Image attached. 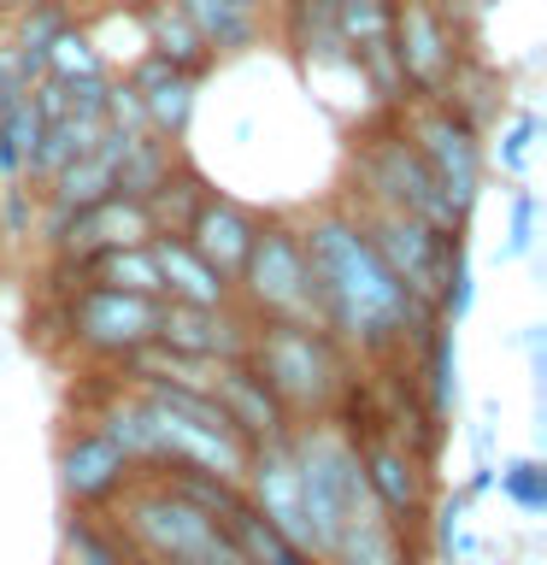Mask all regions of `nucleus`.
Masks as SVG:
<instances>
[{
    "instance_id": "5",
    "label": "nucleus",
    "mask_w": 547,
    "mask_h": 565,
    "mask_svg": "<svg viewBox=\"0 0 547 565\" xmlns=\"http://www.w3.org/2000/svg\"><path fill=\"white\" fill-rule=\"evenodd\" d=\"M112 524L130 542L141 565H201L212 547H224V524H212L201 507H189L183 494L159 477H130V489L112 501Z\"/></svg>"
},
{
    "instance_id": "6",
    "label": "nucleus",
    "mask_w": 547,
    "mask_h": 565,
    "mask_svg": "<svg viewBox=\"0 0 547 565\" xmlns=\"http://www.w3.org/2000/svg\"><path fill=\"white\" fill-rule=\"evenodd\" d=\"M400 118H406L412 148L423 153V166L436 171L448 206L471 224V212L489 189V141H483V130H476L465 113H453L448 100H418V106H406Z\"/></svg>"
},
{
    "instance_id": "26",
    "label": "nucleus",
    "mask_w": 547,
    "mask_h": 565,
    "mask_svg": "<svg viewBox=\"0 0 547 565\" xmlns=\"http://www.w3.org/2000/svg\"><path fill=\"white\" fill-rule=\"evenodd\" d=\"M112 60L100 53L95 30H88L83 12H71V24L47 42V77H65V83H83V77H112Z\"/></svg>"
},
{
    "instance_id": "2",
    "label": "nucleus",
    "mask_w": 547,
    "mask_h": 565,
    "mask_svg": "<svg viewBox=\"0 0 547 565\" xmlns=\"http://www.w3.org/2000/svg\"><path fill=\"white\" fill-rule=\"evenodd\" d=\"M347 206H383V212H412V218L436 224V230H471L459 212L448 206L436 171L423 166V153L406 136V118L395 106H377L371 118H360L353 130V177H347Z\"/></svg>"
},
{
    "instance_id": "10",
    "label": "nucleus",
    "mask_w": 547,
    "mask_h": 565,
    "mask_svg": "<svg viewBox=\"0 0 547 565\" xmlns=\"http://www.w3.org/2000/svg\"><path fill=\"white\" fill-rule=\"evenodd\" d=\"M365 224L371 247L383 254V265L406 282V295L423 300L436 312V277H441V254H448V236L453 230H436L412 218V212H383V206H353Z\"/></svg>"
},
{
    "instance_id": "30",
    "label": "nucleus",
    "mask_w": 547,
    "mask_h": 565,
    "mask_svg": "<svg viewBox=\"0 0 547 565\" xmlns=\"http://www.w3.org/2000/svg\"><path fill=\"white\" fill-rule=\"evenodd\" d=\"M42 113L30 106V95L24 100H12L7 113H0V141H7V153L18 159V171H30V159H35V148H42Z\"/></svg>"
},
{
    "instance_id": "15",
    "label": "nucleus",
    "mask_w": 547,
    "mask_h": 565,
    "mask_svg": "<svg viewBox=\"0 0 547 565\" xmlns=\"http://www.w3.org/2000/svg\"><path fill=\"white\" fill-rule=\"evenodd\" d=\"M118 77L136 88L141 124H148L153 136L189 141V130H194V106H201V77H189V71L165 65V60H159V53H148V47H141L136 60L118 71Z\"/></svg>"
},
{
    "instance_id": "23",
    "label": "nucleus",
    "mask_w": 547,
    "mask_h": 565,
    "mask_svg": "<svg viewBox=\"0 0 547 565\" xmlns=\"http://www.w3.org/2000/svg\"><path fill=\"white\" fill-rule=\"evenodd\" d=\"M412 353L423 365V401H430L436 413H448L453 395H459V324L430 318V330L412 342Z\"/></svg>"
},
{
    "instance_id": "27",
    "label": "nucleus",
    "mask_w": 547,
    "mask_h": 565,
    "mask_svg": "<svg viewBox=\"0 0 547 565\" xmlns=\"http://www.w3.org/2000/svg\"><path fill=\"white\" fill-rule=\"evenodd\" d=\"M476 300V277H471V230H453L448 254H441V277H436V318L465 324Z\"/></svg>"
},
{
    "instance_id": "40",
    "label": "nucleus",
    "mask_w": 547,
    "mask_h": 565,
    "mask_svg": "<svg viewBox=\"0 0 547 565\" xmlns=\"http://www.w3.org/2000/svg\"><path fill=\"white\" fill-rule=\"evenodd\" d=\"M136 565H141V559H136Z\"/></svg>"
},
{
    "instance_id": "24",
    "label": "nucleus",
    "mask_w": 547,
    "mask_h": 565,
    "mask_svg": "<svg viewBox=\"0 0 547 565\" xmlns=\"http://www.w3.org/2000/svg\"><path fill=\"white\" fill-rule=\"evenodd\" d=\"M212 189V177L201 171V166H194V159L183 153V159H176V166H171V177H165V183H159L153 194H148V201H141V206H148V218H153V230H165V236H183V230H189V218H194V206H201V194Z\"/></svg>"
},
{
    "instance_id": "8",
    "label": "nucleus",
    "mask_w": 547,
    "mask_h": 565,
    "mask_svg": "<svg viewBox=\"0 0 547 565\" xmlns=\"http://www.w3.org/2000/svg\"><path fill=\"white\" fill-rule=\"evenodd\" d=\"M388 47H395V65L406 83V106H418V100H436L448 88L453 65L471 53V24H459L441 0H395Z\"/></svg>"
},
{
    "instance_id": "17",
    "label": "nucleus",
    "mask_w": 547,
    "mask_h": 565,
    "mask_svg": "<svg viewBox=\"0 0 547 565\" xmlns=\"http://www.w3.org/2000/svg\"><path fill=\"white\" fill-rule=\"evenodd\" d=\"M212 395H218L224 418L236 424V436L247 441V448H259V441H282L294 430L289 406H282L271 395V383L254 371V360H229L218 365V377H212Z\"/></svg>"
},
{
    "instance_id": "21",
    "label": "nucleus",
    "mask_w": 547,
    "mask_h": 565,
    "mask_svg": "<svg viewBox=\"0 0 547 565\" xmlns=\"http://www.w3.org/2000/svg\"><path fill=\"white\" fill-rule=\"evenodd\" d=\"M176 159H183V141H165V136H153V130H136L130 148L118 153L112 194H124V201H148V194L171 177Z\"/></svg>"
},
{
    "instance_id": "25",
    "label": "nucleus",
    "mask_w": 547,
    "mask_h": 565,
    "mask_svg": "<svg viewBox=\"0 0 547 565\" xmlns=\"http://www.w3.org/2000/svg\"><path fill=\"white\" fill-rule=\"evenodd\" d=\"M83 282H100V289H130V295H159V265L148 254V242L136 247H100V254L83 259ZM165 300V295H159Z\"/></svg>"
},
{
    "instance_id": "37",
    "label": "nucleus",
    "mask_w": 547,
    "mask_h": 565,
    "mask_svg": "<svg viewBox=\"0 0 547 565\" xmlns=\"http://www.w3.org/2000/svg\"><path fill=\"white\" fill-rule=\"evenodd\" d=\"M0 35H7V18H0Z\"/></svg>"
},
{
    "instance_id": "3",
    "label": "nucleus",
    "mask_w": 547,
    "mask_h": 565,
    "mask_svg": "<svg viewBox=\"0 0 547 565\" xmlns=\"http://www.w3.org/2000/svg\"><path fill=\"white\" fill-rule=\"evenodd\" d=\"M247 360L271 395L289 406L294 424L330 418L342 388L353 383V348H342L318 318H254V342Z\"/></svg>"
},
{
    "instance_id": "29",
    "label": "nucleus",
    "mask_w": 547,
    "mask_h": 565,
    "mask_svg": "<svg viewBox=\"0 0 547 565\" xmlns=\"http://www.w3.org/2000/svg\"><path fill=\"white\" fill-rule=\"evenodd\" d=\"M501 494L518 512H529V519H541V512H547V466H541V459H529V454L506 459V466H501Z\"/></svg>"
},
{
    "instance_id": "19",
    "label": "nucleus",
    "mask_w": 547,
    "mask_h": 565,
    "mask_svg": "<svg viewBox=\"0 0 547 565\" xmlns=\"http://www.w3.org/2000/svg\"><path fill=\"white\" fill-rule=\"evenodd\" d=\"M324 565H412V547H406V530L377 501H365L342 524V536L330 542Z\"/></svg>"
},
{
    "instance_id": "13",
    "label": "nucleus",
    "mask_w": 547,
    "mask_h": 565,
    "mask_svg": "<svg viewBox=\"0 0 547 565\" xmlns=\"http://www.w3.org/2000/svg\"><path fill=\"white\" fill-rule=\"evenodd\" d=\"M360 471H365V489L388 519L400 530H418L430 519V471L412 448H400L395 436H365L360 441Z\"/></svg>"
},
{
    "instance_id": "35",
    "label": "nucleus",
    "mask_w": 547,
    "mask_h": 565,
    "mask_svg": "<svg viewBox=\"0 0 547 565\" xmlns=\"http://www.w3.org/2000/svg\"><path fill=\"white\" fill-rule=\"evenodd\" d=\"M0 7H7V18H12L18 7H35V0H0Z\"/></svg>"
},
{
    "instance_id": "32",
    "label": "nucleus",
    "mask_w": 547,
    "mask_h": 565,
    "mask_svg": "<svg viewBox=\"0 0 547 565\" xmlns=\"http://www.w3.org/2000/svg\"><path fill=\"white\" fill-rule=\"evenodd\" d=\"M35 212H42V189H35L30 177L0 183V230H7V242L35 236Z\"/></svg>"
},
{
    "instance_id": "33",
    "label": "nucleus",
    "mask_w": 547,
    "mask_h": 565,
    "mask_svg": "<svg viewBox=\"0 0 547 565\" xmlns=\"http://www.w3.org/2000/svg\"><path fill=\"white\" fill-rule=\"evenodd\" d=\"M12 177H24V171H18V159L7 153V141H0V183H12Z\"/></svg>"
},
{
    "instance_id": "28",
    "label": "nucleus",
    "mask_w": 547,
    "mask_h": 565,
    "mask_svg": "<svg viewBox=\"0 0 547 565\" xmlns=\"http://www.w3.org/2000/svg\"><path fill=\"white\" fill-rule=\"evenodd\" d=\"M536 224H541V201L529 183H512L506 189V242H501V259H524L536 247Z\"/></svg>"
},
{
    "instance_id": "11",
    "label": "nucleus",
    "mask_w": 547,
    "mask_h": 565,
    "mask_svg": "<svg viewBox=\"0 0 547 565\" xmlns=\"http://www.w3.org/2000/svg\"><path fill=\"white\" fill-rule=\"evenodd\" d=\"M130 477H136L130 454H124L118 441L100 430V424L71 430L60 441V494H65V507H77V512H112V501L130 489Z\"/></svg>"
},
{
    "instance_id": "39",
    "label": "nucleus",
    "mask_w": 547,
    "mask_h": 565,
    "mask_svg": "<svg viewBox=\"0 0 547 565\" xmlns=\"http://www.w3.org/2000/svg\"><path fill=\"white\" fill-rule=\"evenodd\" d=\"M0 18H7V7H0Z\"/></svg>"
},
{
    "instance_id": "18",
    "label": "nucleus",
    "mask_w": 547,
    "mask_h": 565,
    "mask_svg": "<svg viewBox=\"0 0 547 565\" xmlns=\"http://www.w3.org/2000/svg\"><path fill=\"white\" fill-rule=\"evenodd\" d=\"M148 254L159 265V295H165V300H183V307H229V300H236V282H229L224 271H212V265L194 254L183 236L153 230Z\"/></svg>"
},
{
    "instance_id": "7",
    "label": "nucleus",
    "mask_w": 547,
    "mask_h": 565,
    "mask_svg": "<svg viewBox=\"0 0 547 565\" xmlns=\"http://www.w3.org/2000/svg\"><path fill=\"white\" fill-rule=\"evenodd\" d=\"M236 307L247 318H312L307 289V247L289 212H265L259 236L236 271Z\"/></svg>"
},
{
    "instance_id": "16",
    "label": "nucleus",
    "mask_w": 547,
    "mask_h": 565,
    "mask_svg": "<svg viewBox=\"0 0 547 565\" xmlns=\"http://www.w3.org/2000/svg\"><path fill=\"white\" fill-rule=\"evenodd\" d=\"M247 501L277 536H289L294 547L312 554V536H307V512H300V471H294V454H289V436L282 441H259L247 454V477H242Z\"/></svg>"
},
{
    "instance_id": "4",
    "label": "nucleus",
    "mask_w": 547,
    "mask_h": 565,
    "mask_svg": "<svg viewBox=\"0 0 547 565\" xmlns=\"http://www.w3.org/2000/svg\"><path fill=\"white\" fill-rule=\"evenodd\" d=\"M289 454L300 471V512H307L312 559H324L330 542L342 536V524L371 501L365 471H360V448L342 436L335 418H307L289 430Z\"/></svg>"
},
{
    "instance_id": "34",
    "label": "nucleus",
    "mask_w": 547,
    "mask_h": 565,
    "mask_svg": "<svg viewBox=\"0 0 547 565\" xmlns=\"http://www.w3.org/2000/svg\"><path fill=\"white\" fill-rule=\"evenodd\" d=\"M60 7H71V12H88V7H106V0H60Z\"/></svg>"
},
{
    "instance_id": "12",
    "label": "nucleus",
    "mask_w": 547,
    "mask_h": 565,
    "mask_svg": "<svg viewBox=\"0 0 547 565\" xmlns=\"http://www.w3.org/2000/svg\"><path fill=\"white\" fill-rule=\"evenodd\" d=\"M153 342L171 348V353H189V360L229 365V360H247L254 318H247L236 300H229V307H183V300H165Z\"/></svg>"
},
{
    "instance_id": "31",
    "label": "nucleus",
    "mask_w": 547,
    "mask_h": 565,
    "mask_svg": "<svg viewBox=\"0 0 547 565\" xmlns=\"http://www.w3.org/2000/svg\"><path fill=\"white\" fill-rule=\"evenodd\" d=\"M536 136H541V118L536 113H512V124L501 130V141H494L489 159H501V171L512 177V183H524L529 153H536Z\"/></svg>"
},
{
    "instance_id": "38",
    "label": "nucleus",
    "mask_w": 547,
    "mask_h": 565,
    "mask_svg": "<svg viewBox=\"0 0 547 565\" xmlns=\"http://www.w3.org/2000/svg\"><path fill=\"white\" fill-rule=\"evenodd\" d=\"M0 247H7V230H0Z\"/></svg>"
},
{
    "instance_id": "1",
    "label": "nucleus",
    "mask_w": 547,
    "mask_h": 565,
    "mask_svg": "<svg viewBox=\"0 0 547 565\" xmlns=\"http://www.w3.org/2000/svg\"><path fill=\"white\" fill-rule=\"evenodd\" d=\"M300 224V247H307V289H312V318L324 324L342 348H360L371 360L412 348L430 330V307L406 295V282L383 265L371 247L360 212L347 201H324Z\"/></svg>"
},
{
    "instance_id": "20",
    "label": "nucleus",
    "mask_w": 547,
    "mask_h": 565,
    "mask_svg": "<svg viewBox=\"0 0 547 565\" xmlns=\"http://www.w3.org/2000/svg\"><path fill=\"white\" fill-rule=\"evenodd\" d=\"M189 12V24L201 30V42L212 47V60H229V53H247L265 42V24L271 12H254L242 0H176Z\"/></svg>"
},
{
    "instance_id": "9",
    "label": "nucleus",
    "mask_w": 547,
    "mask_h": 565,
    "mask_svg": "<svg viewBox=\"0 0 547 565\" xmlns=\"http://www.w3.org/2000/svg\"><path fill=\"white\" fill-rule=\"evenodd\" d=\"M60 312H65V335H71L77 353H88V360H100V365H124L136 348L153 342L165 300L159 295H130V289H100V282H77V289L60 300Z\"/></svg>"
},
{
    "instance_id": "36",
    "label": "nucleus",
    "mask_w": 547,
    "mask_h": 565,
    "mask_svg": "<svg viewBox=\"0 0 547 565\" xmlns=\"http://www.w3.org/2000/svg\"><path fill=\"white\" fill-rule=\"evenodd\" d=\"M242 7H254V12H271V0H242Z\"/></svg>"
},
{
    "instance_id": "14",
    "label": "nucleus",
    "mask_w": 547,
    "mask_h": 565,
    "mask_svg": "<svg viewBox=\"0 0 547 565\" xmlns=\"http://www.w3.org/2000/svg\"><path fill=\"white\" fill-rule=\"evenodd\" d=\"M259 218H265L259 206H247L242 194H229V189L212 183V189L201 194V206H194V218H189V230H183V242L212 265V271H224L229 282H236L242 259H247V247H254V236H259Z\"/></svg>"
},
{
    "instance_id": "22",
    "label": "nucleus",
    "mask_w": 547,
    "mask_h": 565,
    "mask_svg": "<svg viewBox=\"0 0 547 565\" xmlns=\"http://www.w3.org/2000/svg\"><path fill=\"white\" fill-rule=\"evenodd\" d=\"M60 565H136L130 542L118 536V524H106V512H77L60 530Z\"/></svg>"
}]
</instances>
